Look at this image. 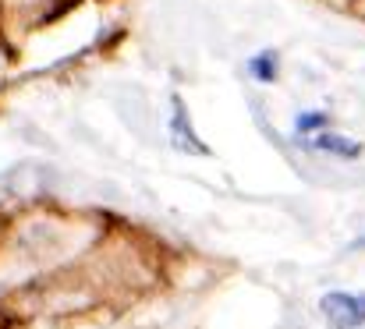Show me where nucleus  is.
I'll return each instance as SVG.
<instances>
[{
  "label": "nucleus",
  "instance_id": "1",
  "mask_svg": "<svg viewBox=\"0 0 365 329\" xmlns=\"http://www.w3.org/2000/svg\"><path fill=\"white\" fill-rule=\"evenodd\" d=\"M323 315L337 329H359L365 323V294H344L334 291L323 298Z\"/></svg>",
  "mask_w": 365,
  "mask_h": 329
},
{
  "label": "nucleus",
  "instance_id": "2",
  "mask_svg": "<svg viewBox=\"0 0 365 329\" xmlns=\"http://www.w3.org/2000/svg\"><path fill=\"white\" fill-rule=\"evenodd\" d=\"M312 145L316 149H323V152H334V156H344V160H351V156H359L362 152V145L359 142H348V138H341V135H316L312 138Z\"/></svg>",
  "mask_w": 365,
  "mask_h": 329
},
{
  "label": "nucleus",
  "instance_id": "3",
  "mask_svg": "<svg viewBox=\"0 0 365 329\" xmlns=\"http://www.w3.org/2000/svg\"><path fill=\"white\" fill-rule=\"evenodd\" d=\"M248 68H252V75H255L259 82H273V78H277V53L262 50V53H255V57L248 61Z\"/></svg>",
  "mask_w": 365,
  "mask_h": 329
},
{
  "label": "nucleus",
  "instance_id": "4",
  "mask_svg": "<svg viewBox=\"0 0 365 329\" xmlns=\"http://www.w3.org/2000/svg\"><path fill=\"white\" fill-rule=\"evenodd\" d=\"M327 124H330L327 113H302L294 127H298V135H305V131H316V127H327Z\"/></svg>",
  "mask_w": 365,
  "mask_h": 329
}]
</instances>
